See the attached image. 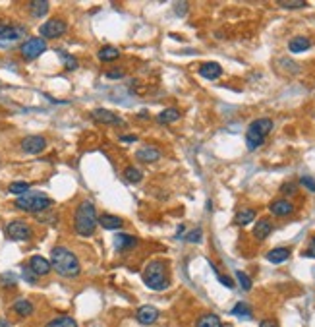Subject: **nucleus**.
Listing matches in <instances>:
<instances>
[{
	"instance_id": "1",
	"label": "nucleus",
	"mask_w": 315,
	"mask_h": 327,
	"mask_svg": "<svg viewBox=\"0 0 315 327\" xmlns=\"http://www.w3.org/2000/svg\"><path fill=\"white\" fill-rule=\"evenodd\" d=\"M51 266L56 269V273L62 275V277H78L79 271H81V266H79V259L76 257V254L64 246H56L53 248L51 252Z\"/></svg>"
},
{
	"instance_id": "5",
	"label": "nucleus",
	"mask_w": 315,
	"mask_h": 327,
	"mask_svg": "<svg viewBox=\"0 0 315 327\" xmlns=\"http://www.w3.org/2000/svg\"><path fill=\"white\" fill-rule=\"evenodd\" d=\"M51 205H53V200L47 198L44 194H27L26 192V194L18 195V200H16V207H19V209H24L27 213L44 211Z\"/></svg>"
},
{
	"instance_id": "10",
	"label": "nucleus",
	"mask_w": 315,
	"mask_h": 327,
	"mask_svg": "<svg viewBox=\"0 0 315 327\" xmlns=\"http://www.w3.org/2000/svg\"><path fill=\"white\" fill-rule=\"evenodd\" d=\"M44 147H47V140H44L43 136H27L21 142V149L26 151V153H31V155L41 153Z\"/></svg>"
},
{
	"instance_id": "37",
	"label": "nucleus",
	"mask_w": 315,
	"mask_h": 327,
	"mask_svg": "<svg viewBox=\"0 0 315 327\" xmlns=\"http://www.w3.org/2000/svg\"><path fill=\"white\" fill-rule=\"evenodd\" d=\"M24 279H26L27 283H35V281H37V275L33 273L31 269H29V266L24 267Z\"/></svg>"
},
{
	"instance_id": "2",
	"label": "nucleus",
	"mask_w": 315,
	"mask_h": 327,
	"mask_svg": "<svg viewBox=\"0 0 315 327\" xmlns=\"http://www.w3.org/2000/svg\"><path fill=\"white\" fill-rule=\"evenodd\" d=\"M74 229L79 236H91L97 229V209L91 202H81L74 215Z\"/></svg>"
},
{
	"instance_id": "8",
	"label": "nucleus",
	"mask_w": 315,
	"mask_h": 327,
	"mask_svg": "<svg viewBox=\"0 0 315 327\" xmlns=\"http://www.w3.org/2000/svg\"><path fill=\"white\" fill-rule=\"evenodd\" d=\"M44 51H47V41L41 37H31L21 45V54H24L26 60H35L37 56H41Z\"/></svg>"
},
{
	"instance_id": "12",
	"label": "nucleus",
	"mask_w": 315,
	"mask_h": 327,
	"mask_svg": "<svg viewBox=\"0 0 315 327\" xmlns=\"http://www.w3.org/2000/svg\"><path fill=\"white\" fill-rule=\"evenodd\" d=\"M51 261L47 259V257L43 256H33L31 259H29V269L33 271V273L37 275V277H43V275H47L49 271H51Z\"/></svg>"
},
{
	"instance_id": "15",
	"label": "nucleus",
	"mask_w": 315,
	"mask_h": 327,
	"mask_svg": "<svg viewBox=\"0 0 315 327\" xmlns=\"http://www.w3.org/2000/svg\"><path fill=\"white\" fill-rule=\"evenodd\" d=\"M97 223L106 230H116L122 227V219L120 217H116V215H110V213H105V215H101V217H97Z\"/></svg>"
},
{
	"instance_id": "3",
	"label": "nucleus",
	"mask_w": 315,
	"mask_h": 327,
	"mask_svg": "<svg viewBox=\"0 0 315 327\" xmlns=\"http://www.w3.org/2000/svg\"><path fill=\"white\" fill-rule=\"evenodd\" d=\"M143 283L147 285L153 291H165L168 287V273L167 266L163 261H149L145 269H143Z\"/></svg>"
},
{
	"instance_id": "36",
	"label": "nucleus",
	"mask_w": 315,
	"mask_h": 327,
	"mask_svg": "<svg viewBox=\"0 0 315 327\" xmlns=\"http://www.w3.org/2000/svg\"><path fill=\"white\" fill-rule=\"evenodd\" d=\"M0 285H4V287H8V285H16V277L14 273H4L0 277Z\"/></svg>"
},
{
	"instance_id": "43",
	"label": "nucleus",
	"mask_w": 315,
	"mask_h": 327,
	"mask_svg": "<svg viewBox=\"0 0 315 327\" xmlns=\"http://www.w3.org/2000/svg\"><path fill=\"white\" fill-rule=\"evenodd\" d=\"M186 8H188V4H186V2H182V4H176V14H178V16H184Z\"/></svg>"
},
{
	"instance_id": "20",
	"label": "nucleus",
	"mask_w": 315,
	"mask_h": 327,
	"mask_svg": "<svg viewBox=\"0 0 315 327\" xmlns=\"http://www.w3.org/2000/svg\"><path fill=\"white\" fill-rule=\"evenodd\" d=\"M136 157L140 161H143V163H153V161H157L159 157H161V153H159V149H155V147H141V149H138Z\"/></svg>"
},
{
	"instance_id": "4",
	"label": "nucleus",
	"mask_w": 315,
	"mask_h": 327,
	"mask_svg": "<svg viewBox=\"0 0 315 327\" xmlns=\"http://www.w3.org/2000/svg\"><path fill=\"white\" fill-rule=\"evenodd\" d=\"M273 130V120L271 118H257L248 126V132H245V143H248V149L254 151L257 149L263 142H265V136Z\"/></svg>"
},
{
	"instance_id": "38",
	"label": "nucleus",
	"mask_w": 315,
	"mask_h": 327,
	"mask_svg": "<svg viewBox=\"0 0 315 327\" xmlns=\"http://www.w3.org/2000/svg\"><path fill=\"white\" fill-rule=\"evenodd\" d=\"M300 182H302V186H306L307 190H311V192H315V180H313V178L304 177L302 180H300Z\"/></svg>"
},
{
	"instance_id": "22",
	"label": "nucleus",
	"mask_w": 315,
	"mask_h": 327,
	"mask_svg": "<svg viewBox=\"0 0 315 327\" xmlns=\"http://www.w3.org/2000/svg\"><path fill=\"white\" fill-rule=\"evenodd\" d=\"M29 10H31V16H33V18H43V16H47V12H49V2H47V0H35V2L29 4Z\"/></svg>"
},
{
	"instance_id": "46",
	"label": "nucleus",
	"mask_w": 315,
	"mask_h": 327,
	"mask_svg": "<svg viewBox=\"0 0 315 327\" xmlns=\"http://www.w3.org/2000/svg\"><path fill=\"white\" fill-rule=\"evenodd\" d=\"M0 327H10V323L6 321V319H2L0 318Z\"/></svg>"
},
{
	"instance_id": "24",
	"label": "nucleus",
	"mask_w": 315,
	"mask_h": 327,
	"mask_svg": "<svg viewBox=\"0 0 315 327\" xmlns=\"http://www.w3.org/2000/svg\"><path fill=\"white\" fill-rule=\"evenodd\" d=\"M114 242H116V248H118V250H130V248H133L138 244V238H136V236H130V234H118V236L114 238Z\"/></svg>"
},
{
	"instance_id": "31",
	"label": "nucleus",
	"mask_w": 315,
	"mask_h": 327,
	"mask_svg": "<svg viewBox=\"0 0 315 327\" xmlns=\"http://www.w3.org/2000/svg\"><path fill=\"white\" fill-rule=\"evenodd\" d=\"M279 6L284 10H296V8H306L307 4L304 0H282V2H279Z\"/></svg>"
},
{
	"instance_id": "44",
	"label": "nucleus",
	"mask_w": 315,
	"mask_h": 327,
	"mask_svg": "<svg viewBox=\"0 0 315 327\" xmlns=\"http://www.w3.org/2000/svg\"><path fill=\"white\" fill-rule=\"evenodd\" d=\"M282 192H284V194H286V192L294 194V192H296V184H284L282 186Z\"/></svg>"
},
{
	"instance_id": "14",
	"label": "nucleus",
	"mask_w": 315,
	"mask_h": 327,
	"mask_svg": "<svg viewBox=\"0 0 315 327\" xmlns=\"http://www.w3.org/2000/svg\"><path fill=\"white\" fill-rule=\"evenodd\" d=\"M220 74H222V68L217 62H203L199 66V76L205 80H217V78H220Z\"/></svg>"
},
{
	"instance_id": "25",
	"label": "nucleus",
	"mask_w": 315,
	"mask_h": 327,
	"mask_svg": "<svg viewBox=\"0 0 315 327\" xmlns=\"http://www.w3.org/2000/svg\"><path fill=\"white\" fill-rule=\"evenodd\" d=\"M195 327H222V321H220L219 316L207 314V316H201V318H199V321H197Z\"/></svg>"
},
{
	"instance_id": "28",
	"label": "nucleus",
	"mask_w": 315,
	"mask_h": 327,
	"mask_svg": "<svg viewBox=\"0 0 315 327\" xmlns=\"http://www.w3.org/2000/svg\"><path fill=\"white\" fill-rule=\"evenodd\" d=\"M178 118H180V113H178L176 108H167V111H163V113L159 115V122L172 124V122H176Z\"/></svg>"
},
{
	"instance_id": "42",
	"label": "nucleus",
	"mask_w": 315,
	"mask_h": 327,
	"mask_svg": "<svg viewBox=\"0 0 315 327\" xmlns=\"http://www.w3.org/2000/svg\"><path fill=\"white\" fill-rule=\"evenodd\" d=\"M259 327H279V323H277L275 319H263L261 323H259Z\"/></svg>"
},
{
	"instance_id": "6",
	"label": "nucleus",
	"mask_w": 315,
	"mask_h": 327,
	"mask_svg": "<svg viewBox=\"0 0 315 327\" xmlns=\"http://www.w3.org/2000/svg\"><path fill=\"white\" fill-rule=\"evenodd\" d=\"M26 27L21 26H0V47L8 49V47H14V45L21 41L26 37Z\"/></svg>"
},
{
	"instance_id": "7",
	"label": "nucleus",
	"mask_w": 315,
	"mask_h": 327,
	"mask_svg": "<svg viewBox=\"0 0 315 327\" xmlns=\"http://www.w3.org/2000/svg\"><path fill=\"white\" fill-rule=\"evenodd\" d=\"M66 29H68V26H66V21L60 18H53L49 19V21H44L43 26L39 27V33H41V39H56V37H62L64 33H66Z\"/></svg>"
},
{
	"instance_id": "17",
	"label": "nucleus",
	"mask_w": 315,
	"mask_h": 327,
	"mask_svg": "<svg viewBox=\"0 0 315 327\" xmlns=\"http://www.w3.org/2000/svg\"><path fill=\"white\" fill-rule=\"evenodd\" d=\"M271 230H273V223L269 221V219H261V221H257V225H255L254 234L257 240H265L271 234Z\"/></svg>"
},
{
	"instance_id": "34",
	"label": "nucleus",
	"mask_w": 315,
	"mask_h": 327,
	"mask_svg": "<svg viewBox=\"0 0 315 327\" xmlns=\"http://www.w3.org/2000/svg\"><path fill=\"white\" fill-rule=\"evenodd\" d=\"M62 60H64V66H66V70H76L78 68V60L70 56V54H62Z\"/></svg>"
},
{
	"instance_id": "19",
	"label": "nucleus",
	"mask_w": 315,
	"mask_h": 327,
	"mask_svg": "<svg viewBox=\"0 0 315 327\" xmlns=\"http://www.w3.org/2000/svg\"><path fill=\"white\" fill-rule=\"evenodd\" d=\"M309 47H311V41H309L307 37H294L288 43L290 53H304Z\"/></svg>"
},
{
	"instance_id": "35",
	"label": "nucleus",
	"mask_w": 315,
	"mask_h": 327,
	"mask_svg": "<svg viewBox=\"0 0 315 327\" xmlns=\"http://www.w3.org/2000/svg\"><path fill=\"white\" fill-rule=\"evenodd\" d=\"M201 236H203L201 229H195V230H192L188 236H186V242H192V244H195V242H201Z\"/></svg>"
},
{
	"instance_id": "30",
	"label": "nucleus",
	"mask_w": 315,
	"mask_h": 327,
	"mask_svg": "<svg viewBox=\"0 0 315 327\" xmlns=\"http://www.w3.org/2000/svg\"><path fill=\"white\" fill-rule=\"evenodd\" d=\"M254 219H255L254 209H242V211H238V215H236L238 225H248V223H252Z\"/></svg>"
},
{
	"instance_id": "16",
	"label": "nucleus",
	"mask_w": 315,
	"mask_h": 327,
	"mask_svg": "<svg viewBox=\"0 0 315 327\" xmlns=\"http://www.w3.org/2000/svg\"><path fill=\"white\" fill-rule=\"evenodd\" d=\"M294 211V205L286 202V200H277V202H273L271 204V213L273 215H277V217H286L290 213Z\"/></svg>"
},
{
	"instance_id": "41",
	"label": "nucleus",
	"mask_w": 315,
	"mask_h": 327,
	"mask_svg": "<svg viewBox=\"0 0 315 327\" xmlns=\"http://www.w3.org/2000/svg\"><path fill=\"white\" fill-rule=\"evenodd\" d=\"M217 277H219V281L224 285V287H228V289H234V283H232V279H228V277H222V275H217Z\"/></svg>"
},
{
	"instance_id": "29",
	"label": "nucleus",
	"mask_w": 315,
	"mask_h": 327,
	"mask_svg": "<svg viewBox=\"0 0 315 327\" xmlns=\"http://www.w3.org/2000/svg\"><path fill=\"white\" fill-rule=\"evenodd\" d=\"M124 178H126L128 182H131V184H138L141 178H143V172L136 167H128L124 170Z\"/></svg>"
},
{
	"instance_id": "33",
	"label": "nucleus",
	"mask_w": 315,
	"mask_h": 327,
	"mask_svg": "<svg viewBox=\"0 0 315 327\" xmlns=\"http://www.w3.org/2000/svg\"><path fill=\"white\" fill-rule=\"evenodd\" d=\"M236 277H238V283H240V287H242L244 291H250V289H252V279H250L244 271H236Z\"/></svg>"
},
{
	"instance_id": "23",
	"label": "nucleus",
	"mask_w": 315,
	"mask_h": 327,
	"mask_svg": "<svg viewBox=\"0 0 315 327\" xmlns=\"http://www.w3.org/2000/svg\"><path fill=\"white\" fill-rule=\"evenodd\" d=\"M97 56H99L101 62H112L120 56V51H118L116 47H103V49L97 53Z\"/></svg>"
},
{
	"instance_id": "45",
	"label": "nucleus",
	"mask_w": 315,
	"mask_h": 327,
	"mask_svg": "<svg viewBox=\"0 0 315 327\" xmlns=\"http://www.w3.org/2000/svg\"><path fill=\"white\" fill-rule=\"evenodd\" d=\"M136 136H122V142H136Z\"/></svg>"
},
{
	"instance_id": "9",
	"label": "nucleus",
	"mask_w": 315,
	"mask_h": 327,
	"mask_svg": "<svg viewBox=\"0 0 315 327\" xmlns=\"http://www.w3.org/2000/svg\"><path fill=\"white\" fill-rule=\"evenodd\" d=\"M6 236L12 240L31 238V227L26 221H12L6 225Z\"/></svg>"
},
{
	"instance_id": "40",
	"label": "nucleus",
	"mask_w": 315,
	"mask_h": 327,
	"mask_svg": "<svg viewBox=\"0 0 315 327\" xmlns=\"http://www.w3.org/2000/svg\"><path fill=\"white\" fill-rule=\"evenodd\" d=\"M106 78H108V80H120V78H124V72L122 70H110L108 74H106Z\"/></svg>"
},
{
	"instance_id": "21",
	"label": "nucleus",
	"mask_w": 315,
	"mask_h": 327,
	"mask_svg": "<svg viewBox=\"0 0 315 327\" xmlns=\"http://www.w3.org/2000/svg\"><path fill=\"white\" fill-rule=\"evenodd\" d=\"M14 312L21 316V318H27L33 314V304L27 300V298H19V300L14 302Z\"/></svg>"
},
{
	"instance_id": "39",
	"label": "nucleus",
	"mask_w": 315,
	"mask_h": 327,
	"mask_svg": "<svg viewBox=\"0 0 315 327\" xmlns=\"http://www.w3.org/2000/svg\"><path fill=\"white\" fill-rule=\"evenodd\" d=\"M304 256H306V257H315V236H311V240H309V248H307L306 252H304Z\"/></svg>"
},
{
	"instance_id": "13",
	"label": "nucleus",
	"mask_w": 315,
	"mask_h": 327,
	"mask_svg": "<svg viewBox=\"0 0 315 327\" xmlns=\"http://www.w3.org/2000/svg\"><path fill=\"white\" fill-rule=\"evenodd\" d=\"M138 321L140 323H143V325H153L155 321L159 319V310L155 308V306H141L140 310H138Z\"/></svg>"
},
{
	"instance_id": "11",
	"label": "nucleus",
	"mask_w": 315,
	"mask_h": 327,
	"mask_svg": "<svg viewBox=\"0 0 315 327\" xmlns=\"http://www.w3.org/2000/svg\"><path fill=\"white\" fill-rule=\"evenodd\" d=\"M93 118L97 122H103V124H110V126H124V120L118 115H114L110 111L106 108H95L93 111Z\"/></svg>"
},
{
	"instance_id": "27",
	"label": "nucleus",
	"mask_w": 315,
	"mask_h": 327,
	"mask_svg": "<svg viewBox=\"0 0 315 327\" xmlns=\"http://www.w3.org/2000/svg\"><path fill=\"white\" fill-rule=\"evenodd\" d=\"M232 316H238L242 319H252V310L245 302H238L236 306L232 308Z\"/></svg>"
},
{
	"instance_id": "32",
	"label": "nucleus",
	"mask_w": 315,
	"mask_h": 327,
	"mask_svg": "<svg viewBox=\"0 0 315 327\" xmlns=\"http://www.w3.org/2000/svg\"><path fill=\"white\" fill-rule=\"evenodd\" d=\"M27 190H29V184H27V182H12V184H10V192L16 195L26 194Z\"/></svg>"
},
{
	"instance_id": "26",
	"label": "nucleus",
	"mask_w": 315,
	"mask_h": 327,
	"mask_svg": "<svg viewBox=\"0 0 315 327\" xmlns=\"http://www.w3.org/2000/svg\"><path fill=\"white\" fill-rule=\"evenodd\" d=\"M47 327H78L76 319H72L70 316H60V318H54L51 319Z\"/></svg>"
},
{
	"instance_id": "18",
	"label": "nucleus",
	"mask_w": 315,
	"mask_h": 327,
	"mask_svg": "<svg viewBox=\"0 0 315 327\" xmlns=\"http://www.w3.org/2000/svg\"><path fill=\"white\" fill-rule=\"evenodd\" d=\"M288 257H290L288 248H275V250H271V252L267 254V259H269L271 264H284Z\"/></svg>"
}]
</instances>
